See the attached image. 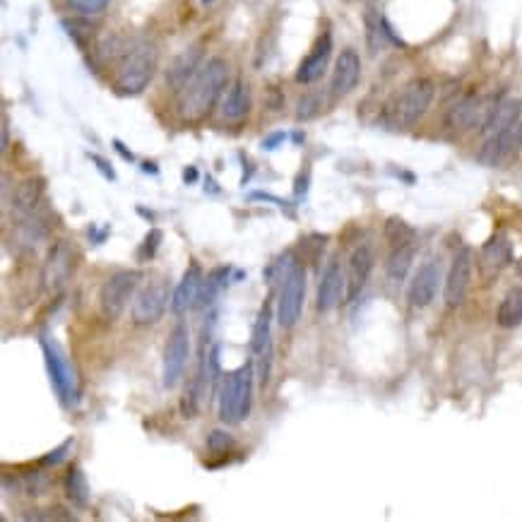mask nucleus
<instances>
[{
	"instance_id": "11",
	"label": "nucleus",
	"mask_w": 522,
	"mask_h": 522,
	"mask_svg": "<svg viewBox=\"0 0 522 522\" xmlns=\"http://www.w3.org/2000/svg\"><path fill=\"white\" fill-rule=\"evenodd\" d=\"M171 285L167 279H154L133 301V321L140 325L157 323L164 311L171 306Z\"/></svg>"
},
{
	"instance_id": "17",
	"label": "nucleus",
	"mask_w": 522,
	"mask_h": 522,
	"mask_svg": "<svg viewBox=\"0 0 522 522\" xmlns=\"http://www.w3.org/2000/svg\"><path fill=\"white\" fill-rule=\"evenodd\" d=\"M361 80V58L354 48H345L335 61V70H332L330 80V97L332 99H342L347 94H352L356 90Z\"/></svg>"
},
{
	"instance_id": "41",
	"label": "nucleus",
	"mask_w": 522,
	"mask_h": 522,
	"mask_svg": "<svg viewBox=\"0 0 522 522\" xmlns=\"http://www.w3.org/2000/svg\"><path fill=\"white\" fill-rule=\"evenodd\" d=\"M184 181L188 185L195 184V181H198V169H195V167H188V169H184Z\"/></svg>"
},
{
	"instance_id": "44",
	"label": "nucleus",
	"mask_w": 522,
	"mask_h": 522,
	"mask_svg": "<svg viewBox=\"0 0 522 522\" xmlns=\"http://www.w3.org/2000/svg\"><path fill=\"white\" fill-rule=\"evenodd\" d=\"M515 270H518V275L522 277V258H520V261H518V262H515Z\"/></svg>"
},
{
	"instance_id": "2",
	"label": "nucleus",
	"mask_w": 522,
	"mask_h": 522,
	"mask_svg": "<svg viewBox=\"0 0 522 522\" xmlns=\"http://www.w3.org/2000/svg\"><path fill=\"white\" fill-rule=\"evenodd\" d=\"M229 82V65L224 58H210L195 73L191 82L181 90L178 111L185 121H202L222 97L224 87Z\"/></svg>"
},
{
	"instance_id": "37",
	"label": "nucleus",
	"mask_w": 522,
	"mask_h": 522,
	"mask_svg": "<svg viewBox=\"0 0 522 522\" xmlns=\"http://www.w3.org/2000/svg\"><path fill=\"white\" fill-rule=\"evenodd\" d=\"M87 159H90V162H92L94 167H97V169L101 171V176L108 178V181L114 184V181H116V171H114V167H111V164H108L107 159H104V157H99V154L90 152V154H87Z\"/></svg>"
},
{
	"instance_id": "20",
	"label": "nucleus",
	"mask_w": 522,
	"mask_h": 522,
	"mask_svg": "<svg viewBox=\"0 0 522 522\" xmlns=\"http://www.w3.org/2000/svg\"><path fill=\"white\" fill-rule=\"evenodd\" d=\"M202 47L200 44H193L191 48H185L184 54H178L174 58V63L167 70V82L171 85V90L181 92L188 82H191L195 73L200 70V63H202Z\"/></svg>"
},
{
	"instance_id": "24",
	"label": "nucleus",
	"mask_w": 522,
	"mask_h": 522,
	"mask_svg": "<svg viewBox=\"0 0 522 522\" xmlns=\"http://www.w3.org/2000/svg\"><path fill=\"white\" fill-rule=\"evenodd\" d=\"M70 270H73V251H70L65 244H56L48 253L47 268H44V285L47 289H58L63 287V282L68 279Z\"/></svg>"
},
{
	"instance_id": "12",
	"label": "nucleus",
	"mask_w": 522,
	"mask_h": 522,
	"mask_svg": "<svg viewBox=\"0 0 522 522\" xmlns=\"http://www.w3.org/2000/svg\"><path fill=\"white\" fill-rule=\"evenodd\" d=\"M493 107L489 99L484 97H476V94H469L465 99H460L455 104L446 116V124L450 131L455 133H467L472 128H484V124L489 121Z\"/></svg>"
},
{
	"instance_id": "7",
	"label": "nucleus",
	"mask_w": 522,
	"mask_h": 522,
	"mask_svg": "<svg viewBox=\"0 0 522 522\" xmlns=\"http://www.w3.org/2000/svg\"><path fill=\"white\" fill-rule=\"evenodd\" d=\"M304 301H306V270L299 262H294V268L287 272L285 282H282L279 299H277V323L285 330L301 321Z\"/></svg>"
},
{
	"instance_id": "8",
	"label": "nucleus",
	"mask_w": 522,
	"mask_h": 522,
	"mask_svg": "<svg viewBox=\"0 0 522 522\" xmlns=\"http://www.w3.org/2000/svg\"><path fill=\"white\" fill-rule=\"evenodd\" d=\"M188 359H191V332L185 323H176L171 328L167 347H164L162 383L167 390H174L181 383Z\"/></svg>"
},
{
	"instance_id": "6",
	"label": "nucleus",
	"mask_w": 522,
	"mask_h": 522,
	"mask_svg": "<svg viewBox=\"0 0 522 522\" xmlns=\"http://www.w3.org/2000/svg\"><path fill=\"white\" fill-rule=\"evenodd\" d=\"M41 349H44V361H47L48 378H51V385H54L56 395L61 398V402L65 407L75 405L77 402V378L75 371L70 366L68 356L61 349V345L51 339L48 335L41 338Z\"/></svg>"
},
{
	"instance_id": "14",
	"label": "nucleus",
	"mask_w": 522,
	"mask_h": 522,
	"mask_svg": "<svg viewBox=\"0 0 522 522\" xmlns=\"http://www.w3.org/2000/svg\"><path fill=\"white\" fill-rule=\"evenodd\" d=\"M441 262L438 258H431V261L422 262L419 270L412 277V282H409L407 289V301L412 308H426L433 304L438 294V287H441Z\"/></svg>"
},
{
	"instance_id": "39",
	"label": "nucleus",
	"mask_w": 522,
	"mask_h": 522,
	"mask_svg": "<svg viewBox=\"0 0 522 522\" xmlns=\"http://www.w3.org/2000/svg\"><path fill=\"white\" fill-rule=\"evenodd\" d=\"M285 140H287L285 133H272L268 140H262V150H275V147L282 145Z\"/></svg>"
},
{
	"instance_id": "15",
	"label": "nucleus",
	"mask_w": 522,
	"mask_h": 522,
	"mask_svg": "<svg viewBox=\"0 0 522 522\" xmlns=\"http://www.w3.org/2000/svg\"><path fill=\"white\" fill-rule=\"evenodd\" d=\"M342 296H347V275L345 270H342L339 258H332V261L325 265L323 275H321L315 308H318L321 313H330L332 308L339 306Z\"/></svg>"
},
{
	"instance_id": "10",
	"label": "nucleus",
	"mask_w": 522,
	"mask_h": 522,
	"mask_svg": "<svg viewBox=\"0 0 522 522\" xmlns=\"http://www.w3.org/2000/svg\"><path fill=\"white\" fill-rule=\"evenodd\" d=\"M251 352L255 361V378L261 388H268L272 373V301H265L253 325Z\"/></svg>"
},
{
	"instance_id": "43",
	"label": "nucleus",
	"mask_w": 522,
	"mask_h": 522,
	"mask_svg": "<svg viewBox=\"0 0 522 522\" xmlns=\"http://www.w3.org/2000/svg\"><path fill=\"white\" fill-rule=\"evenodd\" d=\"M142 171H145V174H147V171H150V174H154V176L159 174V169H157V167H154L152 162H145V164H142Z\"/></svg>"
},
{
	"instance_id": "29",
	"label": "nucleus",
	"mask_w": 522,
	"mask_h": 522,
	"mask_svg": "<svg viewBox=\"0 0 522 522\" xmlns=\"http://www.w3.org/2000/svg\"><path fill=\"white\" fill-rule=\"evenodd\" d=\"M385 238L390 241V246H405V244H412L415 241V229L409 227L407 222H402L398 217H392L385 222Z\"/></svg>"
},
{
	"instance_id": "26",
	"label": "nucleus",
	"mask_w": 522,
	"mask_h": 522,
	"mask_svg": "<svg viewBox=\"0 0 522 522\" xmlns=\"http://www.w3.org/2000/svg\"><path fill=\"white\" fill-rule=\"evenodd\" d=\"M496 323H499L501 328H506V330L522 325V285L513 287V289L503 296V301H501L499 308H496Z\"/></svg>"
},
{
	"instance_id": "30",
	"label": "nucleus",
	"mask_w": 522,
	"mask_h": 522,
	"mask_svg": "<svg viewBox=\"0 0 522 522\" xmlns=\"http://www.w3.org/2000/svg\"><path fill=\"white\" fill-rule=\"evenodd\" d=\"M234 446H236V441H234V436H231L229 431H222V429L210 431V436H208L210 453H217V455L229 453Z\"/></svg>"
},
{
	"instance_id": "34",
	"label": "nucleus",
	"mask_w": 522,
	"mask_h": 522,
	"mask_svg": "<svg viewBox=\"0 0 522 522\" xmlns=\"http://www.w3.org/2000/svg\"><path fill=\"white\" fill-rule=\"evenodd\" d=\"M318 111H321V99H318L315 94H308V97H301L299 99L296 118H299V121H308V118H313Z\"/></svg>"
},
{
	"instance_id": "23",
	"label": "nucleus",
	"mask_w": 522,
	"mask_h": 522,
	"mask_svg": "<svg viewBox=\"0 0 522 522\" xmlns=\"http://www.w3.org/2000/svg\"><path fill=\"white\" fill-rule=\"evenodd\" d=\"M251 107H253L251 85H248L246 80H236L229 87V92L224 94L222 118H227V121H244L251 114Z\"/></svg>"
},
{
	"instance_id": "9",
	"label": "nucleus",
	"mask_w": 522,
	"mask_h": 522,
	"mask_svg": "<svg viewBox=\"0 0 522 522\" xmlns=\"http://www.w3.org/2000/svg\"><path fill=\"white\" fill-rule=\"evenodd\" d=\"M140 282V272L135 270H121V272H116L111 275L101 285L99 292V306L104 318L108 321H116V318H121L128 306V301L135 296V289H138Z\"/></svg>"
},
{
	"instance_id": "1",
	"label": "nucleus",
	"mask_w": 522,
	"mask_h": 522,
	"mask_svg": "<svg viewBox=\"0 0 522 522\" xmlns=\"http://www.w3.org/2000/svg\"><path fill=\"white\" fill-rule=\"evenodd\" d=\"M482 133H484V145L479 150V162L486 167H501L510 162L522 147V101H499Z\"/></svg>"
},
{
	"instance_id": "5",
	"label": "nucleus",
	"mask_w": 522,
	"mask_h": 522,
	"mask_svg": "<svg viewBox=\"0 0 522 522\" xmlns=\"http://www.w3.org/2000/svg\"><path fill=\"white\" fill-rule=\"evenodd\" d=\"M253 378L255 361L248 359L241 369L222 381L219 388V419L224 424H236L248 419L253 407Z\"/></svg>"
},
{
	"instance_id": "40",
	"label": "nucleus",
	"mask_w": 522,
	"mask_h": 522,
	"mask_svg": "<svg viewBox=\"0 0 522 522\" xmlns=\"http://www.w3.org/2000/svg\"><path fill=\"white\" fill-rule=\"evenodd\" d=\"M114 147H116V152L121 154L125 162H135V157H133V152L124 145V142H121V140H114Z\"/></svg>"
},
{
	"instance_id": "3",
	"label": "nucleus",
	"mask_w": 522,
	"mask_h": 522,
	"mask_svg": "<svg viewBox=\"0 0 522 522\" xmlns=\"http://www.w3.org/2000/svg\"><path fill=\"white\" fill-rule=\"evenodd\" d=\"M433 97H436V85L429 77H416L385 104L383 124L395 131H407L426 116L433 104Z\"/></svg>"
},
{
	"instance_id": "25",
	"label": "nucleus",
	"mask_w": 522,
	"mask_h": 522,
	"mask_svg": "<svg viewBox=\"0 0 522 522\" xmlns=\"http://www.w3.org/2000/svg\"><path fill=\"white\" fill-rule=\"evenodd\" d=\"M415 244H405V246L392 248L390 258L385 262V275L390 279V285H402L407 279L409 270L415 265Z\"/></svg>"
},
{
	"instance_id": "36",
	"label": "nucleus",
	"mask_w": 522,
	"mask_h": 522,
	"mask_svg": "<svg viewBox=\"0 0 522 522\" xmlns=\"http://www.w3.org/2000/svg\"><path fill=\"white\" fill-rule=\"evenodd\" d=\"M75 446V438H68V441H63L61 446L56 448V450H51V455H47V458H41V465H58V462H63L65 458H68L70 448Z\"/></svg>"
},
{
	"instance_id": "18",
	"label": "nucleus",
	"mask_w": 522,
	"mask_h": 522,
	"mask_svg": "<svg viewBox=\"0 0 522 522\" xmlns=\"http://www.w3.org/2000/svg\"><path fill=\"white\" fill-rule=\"evenodd\" d=\"M376 265V253L369 244H361L354 248L352 258H349V268H347V301H354L364 292V287L369 282L371 272Z\"/></svg>"
},
{
	"instance_id": "22",
	"label": "nucleus",
	"mask_w": 522,
	"mask_h": 522,
	"mask_svg": "<svg viewBox=\"0 0 522 522\" xmlns=\"http://www.w3.org/2000/svg\"><path fill=\"white\" fill-rule=\"evenodd\" d=\"M44 191H47V185L41 178H24L22 184L15 188V195H13L15 215L22 217L24 222L31 219V215H37L39 205L44 200Z\"/></svg>"
},
{
	"instance_id": "33",
	"label": "nucleus",
	"mask_w": 522,
	"mask_h": 522,
	"mask_svg": "<svg viewBox=\"0 0 522 522\" xmlns=\"http://www.w3.org/2000/svg\"><path fill=\"white\" fill-rule=\"evenodd\" d=\"M70 8L77 10L80 15H97L107 8L111 0H68Z\"/></svg>"
},
{
	"instance_id": "19",
	"label": "nucleus",
	"mask_w": 522,
	"mask_h": 522,
	"mask_svg": "<svg viewBox=\"0 0 522 522\" xmlns=\"http://www.w3.org/2000/svg\"><path fill=\"white\" fill-rule=\"evenodd\" d=\"M332 56V34L330 31H323L318 41H315V47L311 48V54L301 61L299 70H296V82L301 85H313L315 80H321L328 68V63H330Z\"/></svg>"
},
{
	"instance_id": "13",
	"label": "nucleus",
	"mask_w": 522,
	"mask_h": 522,
	"mask_svg": "<svg viewBox=\"0 0 522 522\" xmlns=\"http://www.w3.org/2000/svg\"><path fill=\"white\" fill-rule=\"evenodd\" d=\"M472 265H475L472 248L462 246L453 255V262H450V270L446 275V285H443V299L450 308H458L467 299L469 287H472Z\"/></svg>"
},
{
	"instance_id": "27",
	"label": "nucleus",
	"mask_w": 522,
	"mask_h": 522,
	"mask_svg": "<svg viewBox=\"0 0 522 522\" xmlns=\"http://www.w3.org/2000/svg\"><path fill=\"white\" fill-rule=\"evenodd\" d=\"M227 272H229L227 268H217V270H212L205 279H202L198 299H195V304H193L195 311H202V308L212 306V301L217 299V294L222 292V287L227 285Z\"/></svg>"
},
{
	"instance_id": "42",
	"label": "nucleus",
	"mask_w": 522,
	"mask_h": 522,
	"mask_svg": "<svg viewBox=\"0 0 522 522\" xmlns=\"http://www.w3.org/2000/svg\"><path fill=\"white\" fill-rule=\"evenodd\" d=\"M8 121H3V152L8 150Z\"/></svg>"
},
{
	"instance_id": "45",
	"label": "nucleus",
	"mask_w": 522,
	"mask_h": 522,
	"mask_svg": "<svg viewBox=\"0 0 522 522\" xmlns=\"http://www.w3.org/2000/svg\"><path fill=\"white\" fill-rule=\"evenodd\" d=\"M202 3H205V5H212V3H215V0H202Z\"/></svg>"
},
{
	"instance_id": "16",
	"label": "nucleus",
	"mask_w": 522,
	"mask_h": 522,
	"mask_svg": "<svg viewBox=\"0 0 522 522\" xmlns=\"http://www.w3.org/2000/svg\"><path fill=\"white\" fill-rule=\"evenodd\" d=\"M513 261V244L508 241L506 234H496L479 251V272L486 282H492L493 277H499L503 270L510 268Z\"/></svg>"
},
{
	"instance_id": "31",
	"label": "nucleus",
	"mask_w": 522,
	"mask_h": 522,
	"mask_svg": "<svg viewBox=\"0 0 522 522\" xmlns=\"http://www.w3.org/2000/svg\"><path fill=\"white\" fill-rule=\"evenodd\" d=\"M63 27H65V31H68L70 37L75 39L77 47H85L87 41H90V37H92V27H90L85 20H65Z\"/></svg>"
},
{
	"instance_id": "4",
	"label": "nucleus",
	"mask_w": 522,
	"mask_h": 522,
	"mask_svg": "<svg viewBox=\"0 0 522 522\" xmlns=\"http://www.w3.org/2000/svg\"><path fill=\"white\" fill-rule=\"evenodd\" d=\"M159 65V51L152 41H140L131 51H125L121 65L116 70L114 90L121 97H138L150 87Z\"/></svg>"
},
{
	"instance_id": "32",
	"label": "nucleus",
	"mask_w": 522,
	"mask_h": 522,
	"mask_svg": "<svg viewBox=\"0 0 522 522\" xmlns=\"http://www.w3.org/2000/svg\"><path fill=\"white\" fill-rule=\"evenodd\" d=\"M219 352H222V345H212L210 349V392H217L219 395V388H222V369H219Z\"/></svg>"
},
{
	"instance_id": "21",
	"label": "nucleus",
	"mask_w": 522,
	"mask_h": 522,
	"mask_svg": "<svg viewBox=\"0 0 522 522\" xmlns=\"http://www.w3.org/2000/svg\"><path fill=\"white\" fill-rule=\"evenodd\" d=\"M202 270H200L198 262H191L188 270H185V275L181 277V282L174 289V296H171V311L176 315H184L185 308H191L198 299L200 285H202Z\"/></svg>"
},
{
	"instance_id": "28",
	"label": "nucleus",
	"mask_w": 522,
	"mask_h": 522,
	"mask_svg": "<svg viewBox=\"0 0 522 522\" xmlns=\"http://www.w3.org/2000/svg\"><path fill=\"white\" fill-rule=\"evenodd\" d=\"M65 496L75 508H87L90 503V484H87L85 472L80 467H73L65 476Z\"/></svg>"
},
{
	"instance_id": "35",
	"label": "nucleus",
	"mask_w": 522,
	"mask_h": 522,
	"mask_svg": "<svg viewBox=\"0 0 522 522\" xmlns=\"http://www.w3.org/2000/svg\"><path fill=\"white\" fill-rule=\"evenodd\" d=\"M162 244V231L152 229L142 241V248H140V261H150L154 253H157V248Z\"/></svg>"
},
{
	"instance_id": "38",
	"label": "nucleus",
	"mask_w": 522,
	"mask_h": 522,
	"mask_svg": "<svg viewBox=\"0 0 522 522\" xmlns=\"http://www.w3.org/2000/svg\"><path fill=\"white\" fill-rule=\"evenodd\" d=\"M308 191V169H304V174L296 176V185H294V193H296V198H304Z\"/></svg>"
}]
</instances>
